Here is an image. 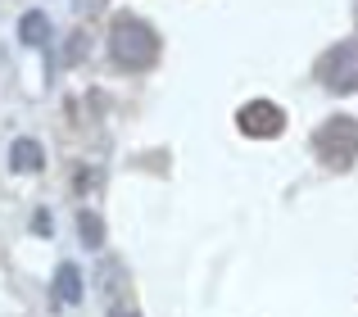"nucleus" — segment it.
Segmentation results:
<instances>
[{"instance_id":"obj_1","label":"nucleus","mask_w":358,"mask_h":317,"mask_svg":"<svg viewBox=\"0 0 358 317\" xmlns=\"http://www.w3.org/2000/svg\"><path fill=\"white\" fill-rule=\"evenodd\" d=\"M109 54H114L122 68H141V64L155 59V32L141 18H118L114 36H109Z\"/></svg>"},{"instance_id":"obj_2","label":"nucleus","mask_w":358,"mask_h":317,"mask_svg":"<svg viewBox=\"0 0 358 317\" xmlns=\"http://www.w3.org/2000/svg\"><path fill=\"white\" fill-rule=\"evenodd\" d=\"M358 150V123L354 118H331L327 127H317V154L331 168H350Z\"/></svg>"},{"instance_id":"obj_3","label":"nucleus","mask_w":358,"mask_h":317,"mask_svg":"<svg viewBox=\"0 0 358 317\" xmlns=\"http://www.w3.org/2000/svg\"><path fill=\"white\" fill-rule=\"evenodd\" d=\"M322 82L331 91H354L358 87V41H345V45H336L331 54L322 59Z\"/></svg>"},{"instance_id":"obj_4","label":"nucleus","mask_w":358,"mask_h":317,"mask_svg":"<svg viewBox=\"0 0 358 317\" xmlns=\"http://www.w3.org/2000/svg\"><path fill=\"white\" fill-rule=\"evenodd\" d=\"M281 127H286V114L277 105H268V100H254V105L241 109V132L250 136H277Z\"/></svg>"},{"instance_id":"obj_5","label":"nucleus","mask_w":358,"mask_h":317,"mask_svg":"<svg viewBox=\"0 0 358 317\" xmlns=\"http://www.w3.org/2000/svg\"><path fill=\"white\" fill-rule=\"evenodd\" d=\"M55 300H59V304H78L82 300V272H78V267L64 263L59 272H55Z\"/></svg>"},{"instance_id":"obj_6","label":"nucleus","mask_w":358,"mask_h":317,"mask_svg":"<svg viewBox=\"0 0 358 317\" xmlns=\"http://www.w3.org/2000/svg\"><path fill=\"white\" fill-rule=\"evenodd\" d=\"M45 36H50L45 14H27V18H23V41H27V45H45Z\"/></svg>"},{"instance_id":"obj_7","label":"nucleus","mask_w":358,"mask_h":317,"mask_svg":"<svg viewBox=\"0 0 358 317\" xmlns=\"http://www.w3.org/2000/svg\"><path fill=\"white\" fill-rule=\"evenodd\" d=\"M9 163H14L18 172H27V168H41V150H36L32 141H18V145H14V158H9Z\"/></svg>"},{"instance_id":"obj_8","label":"nucleus","mask_w":358,"mask_h":317,"mask_svg":"<svg viewBox=\"0 0 358 317\" xmlns=\"http://www.w3.org/2000/svg\"><path fill=\"white\" fill-rule=\"evenodd\" d=\"M82 240H87L91 249L100 245V218H96V213H82Z\"/></svg>"}]
</instances>
